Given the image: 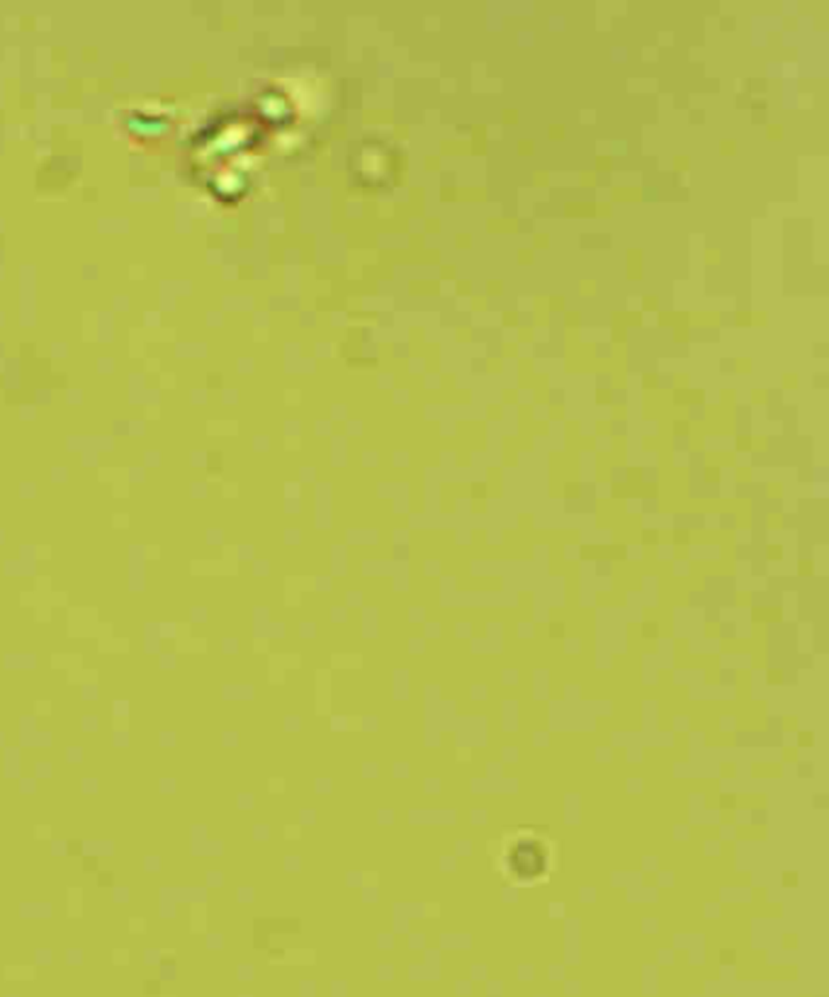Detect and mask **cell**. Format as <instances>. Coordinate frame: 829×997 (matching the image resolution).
I'll list each match as a JSON object with an SVG mask.
<instances>
[{"mask_svg":"<svg viewBox=\"0 0 829 997\" xmlns=\"http://www.w3.org/2000/svg\"><path fill=\"white\" fill-rule=\"evenodd\" d=\"M562 845L548 830L533 825L507 827L501 833L491 866L507 886L538 888L548 886L560 871Z\"/></svg>","mask_w":829,"mask_h":997,"instance_id":"1","label":"cell"}]
</instances>
